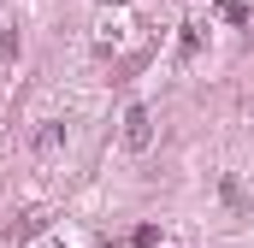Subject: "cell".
I'll return each mask as SVG.
<instances>
[{
  "instance_id": "obj_2",
  "label": "cell",
  "mask_w": 254,
  "mask_h": 248,
  "mask_svg": "<svg viewBox=\"0 0 254 248\" xmlns=\"http://www.w3.org/2000/svg\"><path fill=\"white\" fill-rule=\"evenodd\" d=\"M60 142H65V124H42V130H36V154H42V160H54V154H60Z\"/></svg>"
},
{
  "instance_id": "obj_1",
  "label": "cell",
  "mask_w": 254,
  "mask_h": 248,
  "mask_svg": "<svg viewBox=\"0 0 254 248\" xmlns=\"http://www.w3.org/2000/svg\"><path fill=\"white\" fill-rule=\"evenodd\" d=\"M148 142H154L148 107H130V113H125V148H130V154H148Z\"/></svg>"
},
{
  "instance_id": "obj_3",
  "label": "cell",
  "mask_w": 254,
  "mask_h": 248,
  "mask_svg": "<svg viewBox=\"0 0 254 248\" xmlns=\"http://www.w3.org/2000/svg\"><path fill=\"white\" fill-rule=\"evenodd\" d=\"M130 30H136L130 18H113V24H101V48H125V42H130Z\"/></svg>"
}]
</instances>
